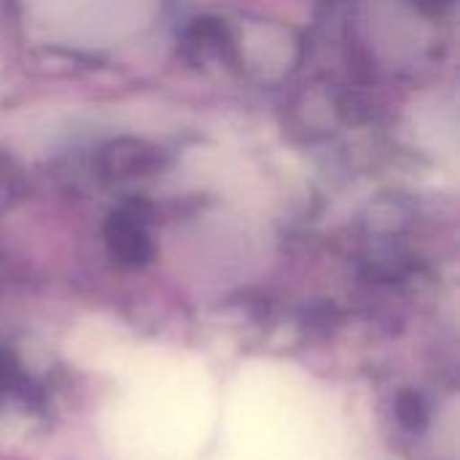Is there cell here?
I'll return each instance as SVG.
<instances>
[{"label": "cell", "mask_w": 460, "mask_h": 460, "mask_svg": "<svg viewBox=\"0 0 460 460\" xmlns=\"http://www.w3.org/2000/svg\"><path fill=\"white\" fill-rule=\"evenodd\" d=\"M111 245L124 261H143L148 256V243H146L143 229L137 224H132V221H124V218L113 221Z\"/></svg>", "instance_id": "6da1fadb"}, {"label": "cell", "mask_w": 460, "mask_h": 460, "mask_svg": "<svg viewBox=\"0 0 460 460\" xmlns=\"http://www.w3.org/2000/svg\"><path fill=\"white\" fill-rule=\"evenodd\" d=\"M399 415H402V423L410 426V429H420V426L426 423V407H423L415 396H404V399H402Z\"/></svg>", "instance_id": "7a4b0ae2"}]
</instances>
